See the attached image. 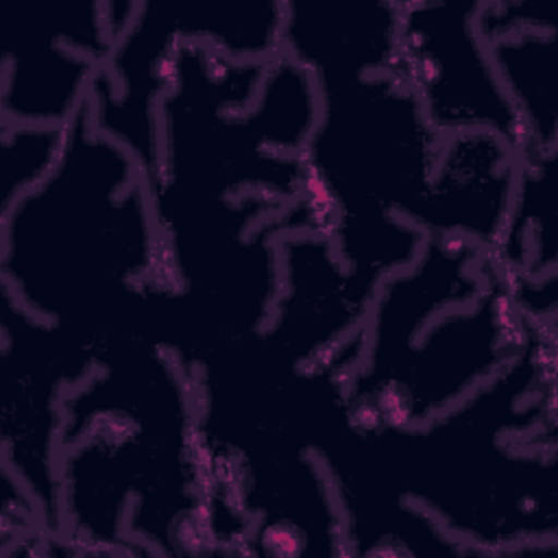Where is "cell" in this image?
I'll return each mask as SVG.
<instances>
[{"instance_id":"obj_2","label":"cell","mask_w":558,"mask_h":558,"mask_svg":"<svg viewBox=\"0 0 558 558\" xmlns=\"http://www.w3.org/2000/svg\"><path fill=\"white\" fill-rule=\"evenodd\" d=\"M556 331L445 414L414 427L353 423L355 490L427 512L469 556H556Z\"/></svg>"},{"instance_id":"obj_6","label":"cell","mask_w":558,"mask_h":558,"mask_svg":"<svg viewBox=\"0 0 558 558\" xmlns=\"http://www.w3.org/2000/svg\"><path fill=\"white\" fill-rule=\"evenodd\" d=\"M480 2H401L397 65L440 135L493 131L521 157L523 129L477 31Z\"/></svg>"},{"instance_id":"obj_10","label":"cell","mask_w":558,"mask_h":558,"mask_svg":"<svg viewBox=\"0 0 558 558\" xmlns=\"http://www.w3.org/2000/svg\"><path fill=\"white\" fill-rule=\"evenodd\" d=\"M486 44L523 129L521 157L556 155V26L517 28Z\"/></svg>"},{"instance_id":"obj_11","label":"cell","mask_w":558,"mask_h":558,"mask_svg":"<svg viewBox=\"0 0 558 558\" xmlns=\"http://www.w3.org/2000/svg\"><path fill=\"white\" fill-rule=\"evenodd\" d=\"M65 133L68 124L2 122V209L52 170L61 155Z\"/></svg>"},{"instance_id":"obj_8","label":"cell","mask_w":558,"mask_h":558,"mask_svg":"<svg viewBox=\"0 0 558 558\" xmlns=\"http://www.w3.org/2000/svg\"><path fill=\"white\" fill-rule=\"evenodd\" d=\"M401 2H283L281 50L314 81L395 70Z\"/></svg>"},{"instance_id":"obj_12","label":"cell","mask_w":558,"mask_h":558,"mask_svg":"<svg viewBox=\"0 0 558 558\" xmlns=\"http://www.w3.org/2000/svg\"><path fill=\"white\" fill-rule=\"evenodd\" d=\"M342 418L347 421V418H349V414H344ZM344 421H342V423H344ZM342 423H338V425H336V429L331 432V436L325 440V445H323V447H320V451H318V460H320V464H323L325 473H327V464H325V462H327V453H329V449H331V442H333V438L338 436V432H340ZM327 475H329V473H327ZM329 482H331V480H329ZM331 488H333V486H331ZM333 495H336V493H333ZM336 501H338V499H336ZM401 504H403V501H401ZM401 504H397V506H401ZM397 506H390V508H379V510H344V508H340V504H338V508L342 510V512H340V517H342L344 521H366V519H371V517H377V514H381V512H386V510H392V508H397Z\"/></svg>"},{"instance_id":"obj_5","label":"cell","mask_w":558,"mask_h":558,"mask_svg":"<svg viewBox=\"0 0 558 558\" xmlns=\"http://www.w3.org/2000/svg\"><path fill=\"white\" fill-rule=\"evenodd\" d=\"M314 83L318 113L303 161L316 205L331 225L401 218L416 227L445 135L412 85L399 68Z\"/></svg>"},{"instance_id":"obj_7","label":"cell","mask_w":558,"mask_h":558,"mask_svg":"<svg viewBox=\"0 0 558 558\" xmlns=\"http://www.w3.org/2000/svg\"><path fill=\"white\" fill-rule=\"evenodd\" d=\"M517 177L519 157L497 133H449L416 227L425 235L464 240L493 253L510 214Z\"/></svg>"},{"instance_id":"obj_4","label":"cell","mask_w":558,"mask_h":558,"mask_svg":"<svg viewBox=\"0 0 558 558\" xmlns=\"http://www.w3.org/2000/svg\"><path fill=\"white\" fill-rule=\"evenodd\" d=\"M532 325L486 251L427 235L375 288L344 384L351 418L414 427L445 414L521 353Z\"/></svg>"},{"instance_id":"obj_1","label":"cell","mask_w":558,"mask_h":558,"mask_svg":"<svg viewBox=\"0 0 558 558\" xmlns=\"http://www.w3.org/2000/svg\"><path fill=\"white\" fill-rule=\"evenodd\" d=\"M61 554H209V471L192 371L131 336L61 401Z\"/></svg>"},{"instance_id":"obj_9","label":"cell","mask_w":558,"mask_h":558,"mask_svg":"<svg viewBox=\"0 0 558 558\" xmlns=\"http://www.w3.org/2000/svg\"><path fill=\"white\" fill-rule=\"evenodd\" d=\"M102 68L59 41H13L2 54V122L70 124Z\"/></svg>"},{"instance_id":"obj_3","label":"cell","mask_w":558,"mask_h":558,"mask_svg":"<svg viewBox=\"0 0 558 558\" xmlns=\"http://www.w3.org/2000/svg\"><path fill=\"white\" fill-rule=\"evenodd\" d=\"M2 292L100 347L146 336L170 288L163 240L135 155L85 102L52 170L0 211Z\"/></svg>"}]
</instances>
